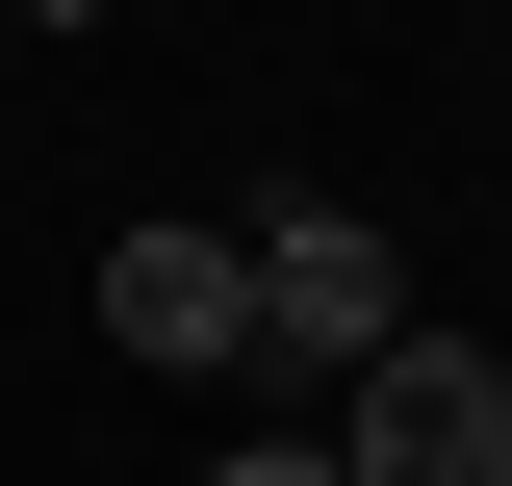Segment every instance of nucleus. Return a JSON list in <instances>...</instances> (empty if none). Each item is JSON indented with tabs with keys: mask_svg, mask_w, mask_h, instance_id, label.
<instances>
[{
	"mask_svg": "<svg viewBox=\"0 0 512 486\" xmlns=\"http://www.w3.org/2000/svg\"><path fill=\"white\" fill-rule=\"evenodd\" d=\"M103 333H128L154 384L256 359V256H231V231H128V256H103Z\"/></svg>",
	"mask_w": 512,
	"mask_h": 486,
	"instance_id": "obj_3",
	"label": "nucleus"
},
{
	"mask_svg": "<svg viewBox=\"0 0 512 486\" xmlns=\"http://www.w3.org/2000/svg\"><path fill=\"white\" fill-rule=\"evenodd\" d=\"M205 486H333V435H231V461H205Z\"/></svg>",
	"mask_w": 512,
	"mask_h": 486,
	"instance_id": "obj_4",
	"label": "nucleus"
},
{
	"mask_svg": "<svg viewBox=\"0 0 512 486\" xmlns=\"http://www.w3.org/2000/svg\"><path fill=\"white\" fill-rule=\"evenodd\" d=\"M333 486H512V359L384 333V359H359V435H333Z\"/></svg>",
	"mask_w": 512,
	"mask_h": 486,
	"instance_id": "obj_1",
	"label": "nucleus"
},
{
	"mask_svg": "<svg viewBox=\"0 0 512 486\" xmlns=\"http://www.w3.org/2000/svg\"><path fill=\"white\" fill-rule=\"evenodd\" d=\"M256 256V359H308V384H359L384 333H410V256L359 231V205H282V231H231Z\"/></svg>",
	"mask_w": 512,
	"mask_h": 486,
	"instance_id": "obj_2",
	"label": "nucleus"
}]
</instances>
